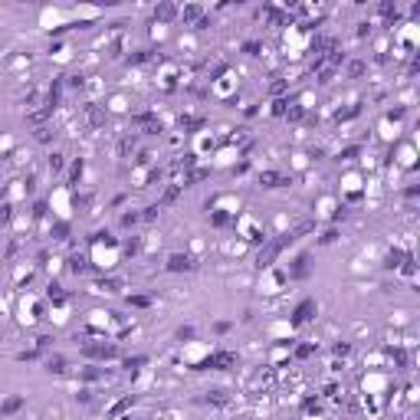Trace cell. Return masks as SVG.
<instances>
[{
	"instance_id": "cell-11",
	"label": "cell",
	"mask_w": 420,
	"mask_h": 420,
	"mask_svg": "<svg viewBox=\"0 0 420 420\" xmlns=\"http://www.w3.org/2000/svg\"><path fill=\"white\" fill-rule=\"evenodd\" d=\"M174 17H177L174 3H161V7H154V20H174Z\"/></svg>"
},
{
	"instance_id": "cell-29",
	"label": "cell",
	"mask_w": 420,
	"mask_h": 420,
	"mask_svg": "<svg viewBox=\"0 0 420 420\" xmlns=\"http://www.w3.org/2000/svg\"><path fill=\"white\" fill-rule=\"evenodd\" d=\"M177 338H181V341H184V338H194V328H177Z\"/></svg>"
},
{
	"instance_id": "cell-25",
	"label": "cell",
	"mask_w": 420,
	"mask_h": 420,
	"mask_svg": "<svg viewBox=\"0 0 420 420\" xmlns=\"http://www.w3.org/2000/svg\"><path fill=\"white\" fill-rule=\"evenodd\" d=\"M312 352H315V345H299V348H296V358H309Z\"/></svg>"
},
{
	"instance_id": "cell-7",
	"label": "cell",
	"mask_w": 420,
	"mask_h": 420,
	"mask_svg": "<svg viewBox=\"0 0 420 420\" xmlns=\"http://www.w3.org/2000/svg\"><path fill=\"white\" fill-rule=\"evenodd\" d=\"M259 184H263V187H286V184H289V177L276 174V171H266V174H259Z\"/></svg>"
},
{
	"instance_id": "cell-4",
	"label": "cell",
	"mask_w": 420,
	"mask_h": 420,
	"mask_svg": "<svg viewBox=\"0 0 420 420\" xmlns=\"http://www.w3.org/2000/svg\"><path fill=\"white\" fill-rule=\"evenodd\" d=\"M168 269L171 272H194L197 269V259L190 256V253H171L168 256Z\"/></svg>"
},
{
	"instance_id": "cell-5",
	"label": "cell",
	"mask_w": 420,
	"mask_h": 420,
	"mask_svg": "<svg viewBox=\"0 0 420 420\" xmlns=\"http://www.w3.org/2000/svg\"><path fill=\"white\" fill-rule=\"evenodd\" d=\"M82 112H85V118H89V125H92V128L105 125V112L95 109V102H85V105H82Z\"/></svg>"
},
{
	"instance_id": "cell-12",
	"label": "cell",
	"mask_w": 420,
	"mask_h": 420,
	"mask_svg": "<svg viewBox=\"0 0 420 420\" xmlns=\"http://www.w3.org/2000/svg\"><path fill=\"white\" fill-rule=\"evenodd\" d=\"M181 128H184V132H194V128H203V118H197V115H187V118H184V115H181Z\"/></svg>"
},
{
	"instance_id": "cell-9",
	"label": "cell",
	"mask_w": 420,
	"mask_h": 420,
	"mask_svg": "<svg viewBox=\"0 0 420 420\" xmlns=\"http://www.w3.org/2000/svg\"><path fill=\"white\" fill-rule=\"evenodd\" d=\"M181 190H184L181 184H171V187H168V190L161 194V201H158V207H161V210H164V207H171V203H174L177 197H181Z\"/></svg>"
},
{
	"instance_id": "cell-15",
	"label": "cell",
	"mask_w": 420,
	"mask_h": 420,
	"mask_svg": "<svg viewBox=\"0 0 420 420\" xmlns=\"http://www.w3.org/2000/svg\"><path fill=\"white\" fill-rule=\"evenodd\" d=\"M69 269H72L76 276H79V272H85V269H89V259H85V256H72V259H69Z\"/></svg>"
},
{
	"instance_id": "cell-1",
	"label": "cell",
	"mask_w": 420,
	"mask_h": 420,
	"mask_svg": "<svg viewBox=\"0 0 420 420\" xmlns=\"http://www.w3.org/2000/svg\"><path fill=\"white\" fill-rule=\"evenodd\" d=\"M236 365V354L233 352H214V354H207L201 365V371H227V368H233Z\"/></svg>"
},
{
	"instance_id": "cell-22",
	"label": "cell",
	"mask_w": 420,
	"mask_h": 420,
	"mask_svg": "<svg viewBox=\"0 0 420 420\" xmlns=\"http://www.w3.org/2000/svg\"><path fill=\"white\" fill-rule=\"evenodd\" d=\"M10 217H14V207L3 203V207H0V223H10Z\"/></svg>"
},
{
	"instance_id": "cell-18",
	"label": "cell",
	"mask_w": 420,
	"mask_h": 420,
	"mask_svg": "<svg viewBox=\"0 0 420 420\" xmlns=\"http://www.w3.org/2000/svg\"><path fill=\"white\" fill-rule=\"evenodd\" d=\"M128 305H135V309H148L151 299L148 296H128Z\"/></svg>"
},
{
	"instance_id": "cell-19",
	"label": "cell",
	"mask_w": 420,
	"mask_h": 420,
	"mask_svg": "<svg viewBox=\"0 0 420 420\" xmlns=\"http://www.w3.org/2000/svg\"><path fill=\"white\" fill-rule=\"evenodd\" d=\"M50 171H63V154H59V151L50 154Z\"/></svg>"
},
{
	"instance_id": "cell-17",
	"label": "cell",
	"mask_w": 420,
	"mask_h": 420,
	"mask_svg": "<svg viewBox=\"0 0 420 420\" xmlns=\"http://www.w3.org/2000/svg\"><path fill=\"white\" fill-rule=\"evenodd\" d=\"M246 240H250V243H263L266 236H263V230H259L256 223H250V227H246Z\"/></svg>"
},
{
	"instance_id": "cell-14",
	"label": "cell",
	"mask_w": 420,
	"mask_h": 420,
	"mask_svg": "<svg viewBox=\"0 0 420 420\" xmlns=\"http://www.w3.org/2000/svg\"><path fill=\"white\" fill-rule=\"evenodd\" d=\"M148 361H151L148 354H135V358H125V368H128V371L135 368V371H138V368H145V365H148Z\"/></svg>"
},
{
	"instance_id": "cell-30",
	"label": "cell",
	"mask_w": 420,
	"mask_h": 420,
	"mask_svg": "<svg viewBox=\"0 0 420 420\" xmlns=\"http://www.w3.org/2000/svg\"><path fill=\"white\" fill-rule=\"evenodd\" d=\"M36 141H50V128H40V132H36Z\"/></svg>"
},
{
	"instance_id": "cell-21",
	"label": "cell",
	"mask_w": 420,
	"mask_h": 420,
	"mask_svg": "<svg viewBox=\"0 0 420 420\" xmlns=\"http://www.w3.org/2000/svg\"><path fill=\"white\" fill-rule=\"evenodd\" d=\"M132 404H135V397H125V401H118V404L112 407V417H115V414H122L125 407H132Z\"/></svg>"
},
{
	"instance_id": "cell-3",
	"label": "cell",
	"mask_w": 420,
	"mask_h": 420,
	"mask_svg": "<svg viewBox=\"0 0 420 420\" xmlns=\"http://www.w3.org/2000/svg\"><path fill=\"white\" fill-rule=\"evenodd\" d=\"M82 354H85V358H99V361H109V358H122L118 345H95V341H85V345H82Z\"/></svg>"
},
{
	"instance_id": "cell-8",
	"label": "cell",
	"mask_w": 420,
	"mask_h": 420,
	"mask_svg": "<svg viewBox=\"0 0 420 420\" xmlns=\"http://www.w3.org/2000/svg\"><path fill=\"white\" fill-rule=\"evenodd\" d=\"M177 17H181L184 23H194V27H197V20L203 17V7H197V3H190V7H184V10H177Z\"/></svg>"
},
{
	"instance_id": "cell-23",
	"label": "cell",
	"mask_w": 420,
	"mask_h": 420,
	"mask_svg": "<svg viewBox=\"0 0 420 420\" xmlns=\"http://www.w3.org/2000/svg\"><path fill=\"white\" fill-rule=\"evenodd\" d=\"M66 233H69L66 223H56V227H53V240H66Z\"/></svg>"
},
{
	"instance_id": "cell-20",
	"label": "cell",
	"mask_w": 420,
	"mask_h": 420,
	"mask_svg": "<svg viewBox=\"0 0 420 420\" xmlns=\"http://www.w3.org/2000/svg\"><path fill=\"white\" fill-rule=\"evenodd\" d=\"M82 177V161H72V177H69V187H76V181Z\"/></svg>"
},
{
	"instance_id": "cell-2",
	"label": "cell",
	"mask_w": 420,
	"mask_h": 420,
	"mask_svg": "<svg viewBox=\"0 0 420 420\" xmlns=\"http://www.w3.org/2000/svg\"><path fill=\"white\" fill-rule=\"evenodd\" d=\"M319 315V299H302L296 305V312H292V325H309L312 319Z\"/></svg>"
},
{
	"instance_id": "cell-16",
	"label": "cell",
	"mask_w": 420,
	"mask_h": 420,
	"mask_svg": "<svg viewBox=\"0 0 420 420\" xmlns=\"http://www.w3.org/2000/svg\"><path fill=\"white\" fill-rule=\"evenodd\" d=\"M50 299H53L56 305H63V302H66V292H63V286H59V283H50Z\"/></svg>"
},
{
	"instance_id": "cell-10",
	"label": "cell",
	"mask_w": 420,
	"mask_h": 420,
	"mask_svg": "<svg viewBox=\"0 0 420 420\" xmlns=\"http://www.w3.org/2000/svg\"><path fill=\"white\" fill-rule=\"evenodd\" d=\"M46 371H50V374H66V371H69V368H66V358L53 354V358L46 361Z\"/></svg>"
},
{
	"instance_id": "cell-27",
	"label": "cell",
	"mask_w": 420,
	"mask_h": 420,
	"mask_svg": "<svg viewBox=\"0 0 420 420\" xmlns=\"http://www.w3.org/2000/svg\"><path fill=\"white\" fill-rule=\"evenodd\" d=\"M210 220H214V223H217V227H223V223H227V214H220V210H214V214H210Z\"/></svg>"
},
{
	"instance_id": "cell-26",
	"label": "cell",
	"mask_w": 420,
	"mask_h": 420,
	"mask_svg": "<svg viewBox=\"0 0 420 420\" xmlns=\"http://www.w3.org/2000/svg\"><path fill=\"white\" fill-rule=\"evenodd\" d=\"M138 220H141V214H135V210H132V214H122V223H125V227H132V223H138Z\"/></svg>"
},
{
	"instance_id": "cell-28",
	"label": "cell",
	"mask_w": 420,
	"mask_h": 420,
	"mask_svg": "<svg viewBox=\"0 0 420 420\" xmlns=\"http://www.w3.org/2000/svg\"><path fill=\"white\" fill-rule=\"evenodd\" d=\"M33 217H36V220H43V217H46V203H36V207H33Z\"/></svg>"
},
{
	"instance_id": "cell-13",
	"label": "cell",
	"mask_w": 420,
	"mask_h": 420,
	"mask_svg": "<svg viewBox=\"0 0 420 420\" xmlns=\"http://www.w3.org/2000/svg\"><path fill=\"white\" fill-rule=\"evenodd\" d=\"M118 279H99V283H95V289H99V292H118Z\"/></svg>"
},
{
	"instance_id": "cell-24",
	"label": "cell",
	"mask_w": 420,
	"mask_h": 420,
	"mask_svg": "<svg viewBox=\"0 0 420 420\" xmlns=\"http://www.w3.org/2000/svg\"><path fill=\"white\" fill-rule=\"evenodd\" d=\"M243 50H246V53H250V56H259V53H263V46H259L256 40H250V43H243Z\"/></svg>"
},
{
	"instance_id": "cell-6",
	"label": "cell",
	"mask_w": 420,
	"mask_h": 420,
	"mask_svg": "<svg viewBox=\"0 0 420 420\" xmlns=\"http://www.w3.org/2000/svg\"><path fill=\"white\" fill-rule=\"evenodd\" d=\"M27 404V397H20V394H14V397H7L3 404H0V417H10V414H17L20 407Z\"/></svg>"
}]
</instances>
